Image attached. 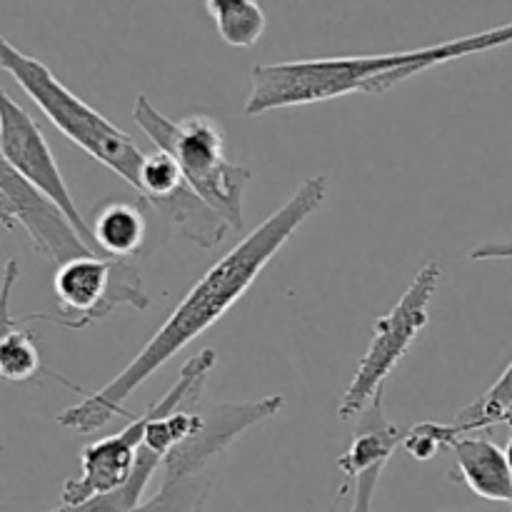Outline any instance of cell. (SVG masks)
<instances>
[{
  "instance_id": "cell-1",
  "label": "cell",
  "mask_w": 512,
  "mask_h": 512,
  "mask_svg": "<svg viewBox=\"0 0 512 512\" xmlns=\"http://www.w3.org/2000/svg\"><path fill=\"white\" fill-rule=\"evenodd\" d=\"M328 198V180L313 175L305 180L275 213H270L253 233L245 235L233 250L210 265L198 283L185 293L178 308L168 315L153 338L143 345L138 355L100 390L90 393L83 403L63 410L58 415L60 428L75 433H98L115 415H123V403L170 358L180 353L198 335L213 328L258 280L270 260L283 250V245L298 233L300 225L320 210Z\"/></svg>"
},
{
  "instance_id": "cell-2",
  "label": "cell",
  "mask_w": 512,
  "mask_h": 512,
  "mask_svg": "<svg viewBox=\"0 0 512 512\" xmlns=\"http://www.w3.org/2000/svg\"><path fill=\"white\" fill-rule=\"evenodd\" d=\"M448 43L380 55H340V58L285 60L253 65L245 115H265L278 108L313 105L345 95H380L405 80L450 63Z\"/></svg>"
},
{
  "instance_id": "cell-3",
  "label": "cell",
  "mask_w": 512,
  "mask_h": 512,
  "mask_svg": "<svg viewBox=\"0 0 512 512\" xmlns=\"http://www.w3.org/2000/svg\"><path fill=\"white\" fill-rule=\"evenodd\" d=\"M133 120L155 148L178 163L188 188L210 205L230 230L243 228V198L253 170L225 158V133L218 120L203 113L173 120L160 113L148 95L135 98Z\"/></svg>"
},
{
  "instance_id": "cell-4",
  "label": "cell",
  "mask_w": 512,
  "mask_h": 512,
  "mask_svg": "<svg viewBox=\"0 0 512 512\" xmlns=\"http://www.w3.org/2000/svg\"><path fill=\"white\" fill-rule=\"evenodd\" d=\"M0 68L28 93V98L38 105L40 113L70 143L85 150L100 165L113 170L118 178H123L138 193L145 153L125 130L110 123L93 105H88L68 85L60 83L43 60L18 50L3 35H0Z\"/></svg>"
},
{
  "instance_id": "cell-5",
  "label": "cell",
  "mask_w": 512,
  "mask_h": 512,
  "mask_svg": "<svg viewBox=\"0 0 512 512\" xmlns=\"http://www.w3.org/2000/svg\"><path fill=\"white\" fill-rule=\"evenodd\" d=\"M440 278H443V268L435 260L425 263L418 270V275L410 280L398 303L375 320L368 350L358 360L353 380H350L348 390L338 405L340 420L348 423L368 408L370 400L383 390L385 380L393 373L395 365L408 355L413 340L428 328L430 303L438 293Z\"/></svg>"
},
{
  "instance_id": "cell-6",
  "label": "cell",
  "mask_w": 512,
  "mask_h": 512,
  "mask_svg": "<svg viewBox=\"0 0 512 512\" xmlns=\"http://www.w3.org/2000/svg\"><path fill=\"white\" fill-rule=\"evenodd\" d=\"M53 293L60 315H25L23 323L45 320L68 330H83L108 318L118 305L135 310L148 308V293L143 288L138 268L130 260L105 258V255H78L58 265L53 275Z\"/></svg>"
},
{
  "instance_id": "cell-7",
  "label": "cell",
  "mask_w": 512,
  "mask_h": 512,
  "mask_svg": "<svg viewBox=\"0 0 512 512\" xmlns=\"http://www.w3.org/2000/svg\"><path fill=\"white\" fill-rule=\"evenodd\" d=\"M0 155L8 160V165L20 178L28 180L38 193H43L70 220L75 233L83 238V243L95 255H103L95 245L93 233H90V223L83 218L78 203L70 195L68 183L58 168V160L48 145V138L33 120V115L23 105L15 103L3 85H0Z\"/></svg>"
},
{
  "instance_id": "cell-8",
  "label": "cell",
  "mask_w": 512,
  "mask_h": 512,
  "mask_svg": "<svg viewBox=\"0 0 512 512\" xmlns=\"http://www.w3.org/2000/svg\"><path fill=\"white\" fill-rule=\"evenodd\" d=\"M280 408L283 395H268L253 403H203V425L163 460V478L208 473L245 430L278 415Z\"/></svg>"
},
{
  "instance_id": "cell-9",
  "label": "cell",
  "mask_w": 512,
  "mask_h": 512,
  "mask_svg": "<svg viewBox=\"0 0 512 512\" xmlns=\"http://www.w3.org/2000/svg\"><path fill=\"white\" fill-rule=\"evenodd\" d=\"M383 393L385 388L355 418L358 425L353 430V440H350L348 450L338 458V468L348 478V485H353V505H350V512H373V500L380 483V475H383L385 465L390 463L395 450L403 448L405 430L398 428L385 415ZM348 485L340 490V495L348 490Z\"/></svg>"
},
{
  "instance_id": "cell-10",
  "label": "cell",
  "mask_w": 512,
  "mask_h": 512,
  "mask_svg": "<svg viewBox=\"0 0 512 512\" xmlns=\"http://www.w3.org/2000/svg\"><path fill=\"white\" fill-rule=\"evenodd\" d=\"M150 418H153V405H148L138 418L130 420V425H125L120 433L85 445L80 453L83 470L78 478L65 480L63 490H60V505H83L85 500L110 495L128 485L135 473V465H138Z\"/></svg>"
},
{
  "instance_id": "cell-11",
  "label": "cell",
  "mask_w": 512,
  "mask_h": 512,
  "mask_svg": "<svg viewBox=\"0 0 512 512\" xmlns=\"http://www.w3.org/2000/svg\"><path fill=\"white\" fill-rule=\"evenodd\" d=\"M458 475L478 498L512 505V473L508 455L483 435H458L450 443Z\"/></svg>"
},
{
  "instance_id": "cell-12",
  "label": "cell",
  "mask_w": 512,
  "mask_h": 512,
  "mask_svg": "<svg viewBox=\"0 0 512 512\" xmlns=\"http://www.w3.org/2000/svg\"><path fill=\"white\" fill-rule=\"evenodd\" d=\"M90 233L105 258L130 260L143 253L148 240V220L140 205L130 200H108L95 210Z\"/></svg>"
},
{
  "instance_id": "cell-13",
  "label": "cell",
  "mask_w": 512,
  "mask_h": 512,
  "mask_svg": "<svg viewBox=\"0 0 512 512\" xmlns=\"http://www.w3.org/2000/svg\"><path fill=\"white\" fill-rule=\"evenodd\" d=\"M215 30L230 48H253L268 28V15L258 0H203Z\"/></svg>"
},
{
  "instance_id": "cell-14",
  "label": "cell",
  "mask_w": 512,
  "mask_h": 512,
  "mask_svg": "<svg viewBox=\"0 0 512 512\" xmlns=\"http://www.w3.org/2000/svg\"><path fill=\"white\" fill-rule=\"evenodd\" d=\"M158 470H163V458L143 445L138 455V465H135V473L128 480V485H123V488L110 495H98V498L85 500L83 505H60V508L50 512H133L143 505L145 490H148L150 480H153Z\"/></svg>"
},
{
  "instance_id": "cell-15",
  "label": "cell",
  "mask_w": 512,
  "mask_h": 512,
  "mask_svg": "<svg viewBox=\"0 0 512 512\" xmlns=\"http://www.w3.org/2000/svg\"><path fill=\"white\" fill-rule=\"evenodd\" d=\"M453 425L458 435H478L495 428V425L512 428V360L508 368L503 370V375L490 385L488 393H483L475 403H470L455 418Z\"/></svg>"
},
{
  "instance_id": "cell-16",
  "label": "cell",
  "mask_w": 512,
  "mask_h": 512,
  "mask_svg": "<svg viewBox=\"0 0 512 512\" xmlns=\"http://www.w3.org/2000/svg\"><path fill=\"white\" fill-rule=\"evenodd\" d=\"M208 495V473L185 475V478H163L158 493L133 512H203L205 505H208Z\"/></svg>"
},
{
  "instance_id": "cell-17",
  "label": "cell",
  "mask_w": 512,
  "mask_h": 512,
  "mask_svg": "<svg viewBox=\"0 0 512 512\" xmlns=\"http://www.w3.org/2000/svg\"><path fill=\"white\" fill-rule=\"evenodd\" d=\"M40 370H43V363H40L38 340L30 330L18 325L0 340V378L8 383H28Z\"/></svg>"
},
{
  "instance_id": "cell-18",
  "label": "cell",
  "mask_w": 512,
  "mask_h": 512,
  "mask_svg": "<svg viewBox=\"0 0 512 512\" xmlns=\"http://www.w3.org/2000/svg\"><path fill=\"white\" fill-rule=\"evenodd\" d=\"M458 438L453 423H415L405 430L403 450L415 460H433L435 455L450 450V443Z\"/></svg>"
},
{
  "instance_id": "cell-19",
  "label": "cell",
  "mask_w": 512,
  "mask_h": 512,
  "mask_svg": "<svg viewBox=\"0 0 512 512\" xmlns=\"http://www.w3.org/2000/svg\"><path fill=\"white\" fill-rule=\"evenodd\" d=\"M20 280V265L18 260H5L3 275H0V340L10 333L13 328H18L20 320H15L10 315V300H13V290Z\"/></svg>"
},
{
  "instance_id": "cell-20",
  "label": "cell",
  "mask_w": 512,
  "mask_h": 512,
  "mask_svg": "<svg viewBox=\"0 0 512 512\" xmlns=\"http://www.w3.org/2000/svg\"><path fill=\"white\" fill-rule=\"evenodd\" d=\"M512 43V23L508 25H498V28L483 30V33L475 35H465L463 38V55H478V53H488V50L503 48V45Z\"/></svg>"
},
{
  "instance_id": "cell-21",
  "label": "cell",
  "mask_w": 512,
  "mask_h": 512,
  "mask_svg": "<svg viewBox=\"0 0 512 512\" xmlns=\"http://www.w3.org/2000/svg\"><path fill=\"white\" fill-rule=\"evenodd\" d=\"M470 260H512V240L478 245L470 250Z\"/></svg>"
},
{
  "instance_id": "cell-22",
  "label": "cell",
  "mask_w": 512,
  "mask_h": 512,
  "mask_svg": "<svg viewBox=\"0 0 512 512\" xmlns=\"http://www.w3.org/2000/svg\"><path fill=\"white\" fill-rule=\"evenodd\" d=\"M0 223L8 225V230L15 228V220L10 218V213H8V208H5V205H3V200H0Z\"/></svg>"
},
{
  "instance_id": "cell-23",
  "label": "cell",
  "mask_w": 512,
  "mask_h": 512,
  "mask_svg": "<svg viewBox=\"0 0 512 512\" xmlns=\"http://www.w3.org/2000/svg\"><path fill=\"white\" fill-rule=\"evenodd\" d=\"M505 455H508V465H510V473H512V433H510V440H508V448H505ZM510 508H512V505H510Z\"/></svg>"
}]
</instances>
